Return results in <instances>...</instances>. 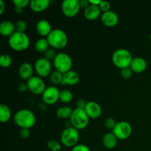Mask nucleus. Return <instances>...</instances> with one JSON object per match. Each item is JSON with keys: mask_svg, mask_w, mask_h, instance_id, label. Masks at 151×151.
<instances>
[{"mask_svg": "<svg viewBox=\"0 0 151 151\" xmlns=\"http://www.w3.org/2000/svg\"><path fill=\"white\" fill-rule=\"evenodd\" d=\"M13 120L19 128L28 129L32 128L36 122L35 114L29 109H21L18 111L13 116Z\"/></svg>", "mask_w": 151, "mask_h": 151, "instance_id": "f257e3e1", "label": "nucleus"}, {"mask_svg": "<svg viewBox=\"0 0 151 151\" xmlns=\"http://www.w3.org/2000/svg\"><path fill=\"white\" fill-rule=\"evenodd\" d=\"M8 44L10 48L15 51H24L29 47L30 40L29 36L25 32H15L9 37Z\"/></svg>", "mask_w": 151, "mask_h": 151, "instance_id": "f03ea898", "label": "nucleus"}, {"mask_svg": "<svg viewBox=\"0 0 151 151\" xmlns=\"http://www.w3.org/2000/svg\"><path fill=\"white\" fill-rule=\"evenodd\" d=\"M47 40L52 48L61 50L68 44V36L61 29H54L47 37Z\"/></svg>", "mask_w": 151, "mask_h": 151, "instance_id": "7ed1b4c3", "label": "nucleus"}, {"mask_svg": "<svg viewBox=\"0 0 151 151\" xmlns=\"http://www.w3.org/2000/svg\"><path fill=\"white\" fill-rule=\"evenodd\" d=\"M133 58L131 52L124 48L118 49L112 55L113 63L121 69L130 67Z\"/></svg>", "mask_w": 151, "mask_h": 151, "instance_id": "20e7f679", "label": "nucleus"}, {"mask_svg": "<svg viewBox=\"0 0 151 151\" xmlns=\"http://www.w3.org/2000/svg\"><path fill=\"white\" fill-rule=\"evenodd\" d=\"M69 119L72 127L78 130H81L88 126L90 118L84 109H75Z\"/></svg>", "mask_w": 151, "mask_h": 151, "instance_id": "39448f33", "label": "nucleus"}, {"mask_svg": "<svg viewBox=\"0 0 151 151\" xmlns=\"http://www.w3.org/2000/svg\"><path fill=\"white\" fill-rule=\"evenodd\" d=\"M80 139V134L78 129L74 127H67L62 131L60 141L64 146L67 147H74L78 145Z\"/></svg>", "mask_w": 151, "mask_h": 151, "instance_id": "423d86ee", "label": "nucleus"}, {"mask_svg": "<svg viewBox=\"0 0 151 151\" xmlns=\"http://www.w3.org/2000/svg\"><path fill=\"white\" fill-rule=\"evenodd\" d=\"M55 70L64 74L69 71L72 70V58L68 54L64 52L58 53L55 58L53 60Z\"/></svg>", "mask_w": 151, "mask_h": 151, "instance_id": "0eeeda50", "label": "nucleus"}, {"mask_svg": "<svg viewBox=\"0 0 151 151\" xmlns=\"http://www.w3.org/2000/svg\"><path fill=\"white\" fill-rule=\"evenodd\" d=\"M112 133L118 139L124 140L129 138L132 134V127L131 124L125 121H120L116 122L114 128L112 130Z\"/></svg>", "mask_w": 151, "mask_h": 151, "instance_id": "6e6552de", "label": "nucleus"}, {"mask_svg": "<svg viewBox=\"0 0 151 151\" xmlns=\"http://www.w3.org/2000/svg\"><path fill=\"white\" fill-rule=\"evenodd\" d=\"M34 69L38 77L41 78H46L52 73L51 61L46 59L45 58H40L35 62Z\"/></svg>", "mask_w": 151, "mask_h": 151, "instance_id": "1a4fd4ad", "label": "nucleus"}, {"mask_svg": "<svg viewBox=\"0 0 151 151\" xmlns=\"http://www.w3.org/2000/svg\"><path fill=\"white\" fill-rule=\"evenodd\" d=\"M79 0H64L61 4V10L67 17H74L81 10Z\"/></svg>", "mask_w": 151, "mask_h": 151, "instance_id": "9d476101", "label": "nucleus"}, {"mask_svg": "<svg viewBox=\"0 0 151 151\" xmlns=\"http://www.w3.org/2000/svg\"><path fill=\"white\" fill-rule=\"evenodd\" d=\"M60 92L58 88L55 86H50L46 88L43 92L42 100L47 105H53L60 99Z\"/></svg>", "mask_w": 151, "mask_h": 151, "instance_id": "9b49d317", "label": "nucleus"}, {"mask_svg": "<svg viewBox=\"0 0 151 151\" xmlns=\"http://www.w3.org/2000/svg\"><path fill=\"white\" fill-rule=\"evenodd\" d=\"M28 89L34 94L39 95L42 94L46 89V85L41 78L38 76H32L30 79L27 81Z\"/></svg>", "mask_w": 151, "mask_h": 151, "instance_id": "f8f14e48", "label": "nucleus"}, {"mask_svg": "<svg viewBox=\"0 0 151 151\" xmlns=\"http://www.w3.org/2000/svg\"><path fill=\"white\" fill-rule=\"evenodd\" d=\"M100 19L103 25L108 27H113L116 26L119 23V16L115 12L112 10L102 13Z\"/></svg>", "mask_w": 151, "mask_h": 151, "instance_id": "ddd939ff", "label": "nucleus"}, {"mask_svg": "<svg viewBox=\"0 0 151 151\" xmlns=\"http://www.w3.org/2000/svg\"><path fill=\"white\" fill-rule=\"evenodd\" d=\"M85 111L91 119H97L100 117L102 114V108L100 104L94 101L87 102L86 106L85 108Z\"/></svg>", "mask_w": 151, "mask_h": 151, "instance_id": "4468645a", "label": "nucleus"}, {"mask_svg": "<svg viewBox=\"0 0 151 151\" xmlns=\"http://www.w3.org/2000/svg\"><path fill=\"white\" fill-rule=\"evenodd\" d=\"M147 61L142 57L134 58L131 63L130 68L133 72L135 73H142L147 69Z\"/></svg>", "mask_w": 151, "mask_h": 151, "instance_id": "2eb2a0df", "label": "nucleus"}, {"mask_svg": "<svg viewBox=\"0 0 151 151\" xmlns=\"http://www.w3.org/2000/svg\"><path fill=\"white\" fill-rule=\"evenodd\" d=\"M80 75L75 71L70 70L63 74L62 85L75 86L79 83Z\"/></svg>", "mask_w": 151, "mask_h": 151, "instance_id": "dca6fc26", "label": "nucleus"}, {"mask_svg": "<svg viewBox=\"0 0 151 151\" xmlns=\"http://www.w3.org/2000/svg\"><path fill=\"white\" fill-rule=\"evenodd\" d=\"M35 29L40 35L47 37L52 32V27L50 22L46 19H41L37 22L35 25Z\"/></svg>", "mask_w": 151, "mask_h": 151, "instance_id": "f3484780", "label": "nucleus"}, {"mask_svg": "<svg viewBox=\"0 0 151 151\" xmlns=\"http://www.w3.org/2000/svg\"><path fill=\"white\" fill-rule=\"evenodd\" d=\"M101 14L100 7L97 5L91 4L84 10V16L87 20L94 21L98 19Z\"/></svg>", "mask_w": 151, "mask_h": 151, "instance_id": "a211bd4d", "label": "nucleus"}, {"mask_svg": "<svg viewBox=\"0 0 151 151\" xmlns=\"http://www.w3.org/2000/svg\"><path fill=\"white\" fill-rule=\"evenodd\" d=\"M33 69L32 65L29 63H23L21 64V66L19 68V75L22 79L25 80L27 81L28 80L30 79L33 75Z\"/></svg>", "mask_w": 151, "mask_h": 151, "instance_id": "6ab92c4d", "label": "nucleus"}, {"mask_svg": "<svg viewBox=\"0 0 151 151\" xmlns=\"http://www.w3.org/2000/svg\"><path fill=\"white\" fill-rule=\"evenodd\" d=\"M16 32L15 24L10 21H3L0 24V33L4 37H10Z\"/></svg>", "mask_w": 151, "mask_h": 151, "instance_id": "aec40b11", "label": "nucleus"}, {"mask_svg": "<svg viewBox=\"0 0 151 151\" xmlns=\"http://www.w3.org/2000/svg\"><path fill=\"white\" fill-rule=\"evenodd\" d=\"M50 4V0H32L30 1V8L35 13H41L49 7Z\"/></svg>", "mask_w": 151, "mask_h": 151, "instance_id": "412c9836", "label": "nucleus"}, {"mask_svg": "<svg viewBox=\"0 0 151 151\" xmlns=\"http://www.w3.org/2000/svg\"><path fill=\"white\" fill-rule=\"evenodd\" d=\"M118 139L113 133H106L103 138V144L107 149H113L117 144Z\"/></svg>", "mask_w": 151, "mask_h": 151, "instance_id": "4be33fe9", "label": "nucleus"}, {"mask_svg": "<svg viewBox=\"0 0 151 151\" xmlns=\"http://www.w3.org/2000/svg\"><path fill=\"white\" fill-rule=\"evenodd\" d=\"M11 118V111L5 104L0 106V122H7Z\"/></svg>", "mask_w": 151, "mask_h": 151, "instance_id": "5701e85b", "label": "nucleus"}, {"mask_svg": "<svg viewBox=\"0 0 151 151\" xmlns=\"http://www.w3.org/2000/svg\"><path fill=\"white\" fill-rule=\"evenodd\" d=\"M50 47L47 38H39L35 44V50L40 53H44L50 48Z\"/></svg>", "mask_w": 151, "mask_h": 151, "instance_id": "b1692460", "label": "nucleus"}, {"mask_svg": "<svg viewBox=\"0 0 151 151\" xmlns=\"http://www.w3.org/2000/svg\"><path fill=\"white\" fill-rule=\"evenodd\" d=\"M73 110L69 106H63V107L58 108L56 111V115L60 119H66L70 118Z\"/></svg>", "mask_w": 151, "mask_h": 151, "instance_id": "393cba45", "label": "nucleus"}, {"mask_svg": "<svg viewBox=\"0 0 151 151\" xmlns=\"http://www.w3.org/2000/svg\"><path fill=\"white\" fill-rule=\"evenodd\" d=\"M63 74L58 71L55 70L52 72L51 75H50V81L53 85H58V84H62L63 81Z\"/></svg>", "mask_w": 151, "mask_h": 151, "instance_id": "a878e982", "label": "nucleus"}, {"mask_svg": "<svg viewBox=\"0 0 151 151\" xmlns=\"http://www.w3.org/2000/svg\"><path fill=\"white\" fill-rule=\"evenodd\" d=\"M73 99V94L72 91L68 89H64L60 91V99L59 100L63 103H69Z\"/></svg>", "mask_w": 151, "mask_h": 151, "instance_id": "bb28decb", "label": "nucleus"}, {"mask_svg": "<svg viewBox=\"0 0 151 151\" xmlns=\"http://www.w3.org/2000/svg\"><path fill=\"white\" fill-rule=\"evenodd\" d=\"M13 63V59L9 55H2L0 58V66L3 68H7Z\"/></svg>", "mask_w": 151, "mask_h": 151, "instance_id": "cd10ccee", "label": "nucleus"}, {"mask_svg": "<svg viewBox=\"0 0 151 151\" xmlns=\"http://www.w3.org/2000/svg\"><path fill=\"white\" fill-rule=\"evenodd\" d=\"M47 147L52 151H59L61 149V145L55 139H50L47 143Z\"/></svg>", "mask_w": 151, "mask_h": 151, "instance_id": "c85d7f7f", "label": "nucleus"}, {"mask_svg": "<svg viewBox=\"0 0 151 151\" xmlns=\"http://www.w3.org/2000/svg\"><path fill=\"white\" fill-rule=\"evenodd\" d=\"M15 27H16V32H25L27 25L24 20H19L15 24Z\"/></svg>", "mask_w": 151, "mask_h": 151, "instance_id": "c756f323", "label": "nucleus"}, {"mask_svg": "<svg viewBox=\"0 0 151 151\" xmlns=\"http://www.w3.org/2000/svg\"><path fill=\"white\" fill-rule=\"evenodd\" d=\"M44 57L46 59H47L48 60L51 61V60H54L55 58L56 55V52L54 48H52V47H50L44 53Z\"/></svg>", "mask_w": 151, "mask_h": 151, "instance_id": "7c9ffc66", "label": "nucleus"}, {"mask_svg": "<svg viewBox=\"0 0 151 151\" xmlns=\"http://www.w3.org/2000/svg\"><path fill=\"white\" fill-rule=\"evenodd\" d=\"M13 4L15 5V8L24 9L29 4H30L29 0H14Z\"/></svg>", "mask_w": 151, "mask_h": 151, "instance_id": "2f4dec72", "label": "nucleus"}, {"mask_svg": "<svg viewBox=\"0 0 151 151\" xmlns=\"http://www.w3.org/2000/svg\"><path fill=\"white\" fill-rule=\"evenodd\" d=\"M132 75L133 72L130 67L121 69V76H122L124 79H130V78L132 77Z\"/></svg>", "mask_w": 151, "mask_h": 151, "instance_id": "473e14b6", "label": "nucleus"}, {"mask_svg": "<svg viewBox=\"0 0 151 151\" xmlns=\"http://www.w3.org/2000/svg\"><path fill=\"white\" fill-rule=\"evenodd\" d=\"M116 125V122L115 121L114 119L111 117H109L105 120V126L108 128V129L113 130L114 128L115 125Z\"/></svg>", "mask_w": 151, "mask_h": 151, "instance_id": "72a5a7b5", "label": "nucleus"}, {"mask_svg": "<svg viewBox=\"0 0 151 151\" xmlns=\"http://www.w3.org/2000/svg\"><path fill=\"white\" fill-rule=\"evenodd\" d=\"M99 7H100L101 12H103V13H106V12L110 11L111 10L110 3L108 2V1H102L101 3L100 4V5H99Z\"/></svg>", "mask_w": 151, "mask_h": 151, "instance_id": "f704fd0d", "label": "nucleus"}, {"mask_svg": "<svg viewBox=\"0 0 151 151\" xmlns=\"http://www.w3.org/2000/svg\"><path fill=\"white\" fill-rule=\"evenodd\" d=\"M71 151H91L89 147L83 144H78L75 147H72Z\"/></svg>", "mask_w": 151, "mask_h": 151, "instance_id": "c9c22d12", "label": "nucleus"}, {"mask_svg": "<svg viewBox=\"0 0 151 151\" xmlns=\"http://www.w3.org/2000/svg\"><path fill=\"white\" fill-rule=\"evenodd\" d=\"M19 135L22 139H27L30 136V131L28 128H21Z\"/></svg>", "mask_w": 151, "mask_h": 151, "instance_id": "e433bc0d", "label": "nucleus"}, {"mask_svg": "<svg viewBox=\"0 0 151 151\" xmlns=\"http://www.w3.org/2000/svg\"><path fill=\"white\" fill-rule=\"evenodd\" d=\"M87 102L85 101L83 99H80L76 102V109H85L86 106Z\"/></svg>", "mask_w": 151, "mask_h": 151, "instance_id": "4c0bfd02", "label": "nucleus"}, {"mask_svg": "<svg viewBox=\"0 0 151 151\" xmlns=\"http://www.w3.org/2000/svg\"><path fill=\"white\" fill-rule=\"evenodd\" d=\"M28 89V86L27 83H22L19 85V91L21 92H25L26 91H27Z\"/></svg>", "mask_w": 151, "mask_h": 151, "instance_id": "58836bf2", "label": "nucleus"}, {"mask_svg": "<svg viewBox=\"0 0 151 151\" xmlns=\"http://www.w3.org/2000/svg\"><path fill=\"white\" fill-rule=\"evenodd\" d=\"M80 4H81V8L86 9L90 5V2L88 0H81L80 1Z\"/></svg>", "mask_w": 151, "mask_h": 151, "instance_id": "ea45409f", "label": "nucleus"}, {"mask_svg": "<svg viewBox=\"0 0 151 151\" xmlns=\"http://www.w3.org/2000/svg\"><path fill=\"white\" fill-rule=\"evenodd\" d=\"M5 10V4L2 0H0V14H2Z\"/></svg>", "mask_w": 151, "mask_h": 151, "instance_id": "a19ab883", "label": "nucleus"}, {"mask_svg": "<svg viewBox=\"0 0 151 151\" xmlns=\"http://www.w3.org/2000/svg\"><path fill=\"white\" fill-rule=\"evenodd\" d=\"M101 1H102V0H97V1H95V0H94V1H93V0H89L90 4H94V5H97V6L100 5V4L101 3Z\"/></svg>", "mask_w": 151, "mask_h": 151, "instance_id": "79ce46f5", "label": "nucleus"}, {"mask_svg": "<svg viewBox=\"0 0 151 151\" xmlns=\"http://www.w3.org/2000/svg\"><path fill=\"white\" fill-rule=\"evenodd\" d=\"M15 11L17 13H22V11H23V9H20V8H15Z\"/></svg>", "mask_w": 151, "mask_h": 151, "instance_id": "37998d69", "label": "nucleus"}, {"mask_svg": "<svg viewBox=\"0 0 151 151\" xmlns=\"http://www.w3.org/2000/svg\"><path fill=\"white\" fill-rule=\"evenodd\" d=\"M150 40L151 41V33L150 34Z\"/></svg>", "mask_w": 151, "mask_h": 151, "instance_id": "c03bdc74", "label": "nucleus"}]
</instances>
